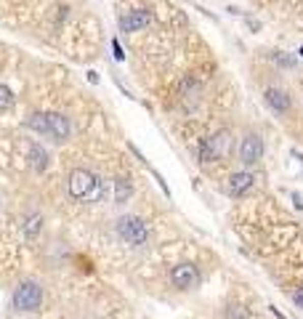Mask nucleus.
Returning a JSON list of instances; mask_svg holds the SVG:
<instances>
[{
    "instance_id": "nucleus-14",
    "label": "nucleus",
    "mask_w": 303,
    "mask_h": 319,
    "mask_svg": "<svg viewBox=\"0 0 303 319\" xmlns=\"http://www.w3.org/2000/svg\"><path fill=\"white\" fill-rule=\"evenodd\" d=\"M40 223H43V218L38 216V213H35V216H27V221H24V234L27 237H38Z\"/></svg>"
},
{
    "instance_id": "nucleus-7",
    "label": "nucleus",
    "mask_w": 303,
    "mask_h": 319,
    "mask_svg": "<svg viewBox=\"0 0 303 319\" xmlns=\"http://www.w3.org/2000/svg\"><path fill=\"white\" fill-rule=\"evenodd\" d=\"M149 21H152L149 11L136 8V11H128V14L120 19V27H123V32H138V30H144Z\"/></svg>"
},
{
    "instance_id": "nucleus-17",
    "label": "nucleus",
    "mask_w": 303,
    "mask_h": 319,
    "mask_svg": "<svg viewBox=\"0 0 303 319\" xmlns=\"http://www.w3.org/2000/svg\"><path fill=\"white\" fill-rule=\"evenodd\" d=\"M293 301H295V303L300 306V309H303V287H298V290L293 293Z\"/></svg>"
},
{
    "instance_id": "nucleus-11",
    "label": "nucleus",
    "mask_w": 303,
    "mask_h": 319,
    "mask_svg": "<svg viewBox=\"0 0 303 319\" xmlns=\"http://www.w3.org/2000/svg\"><path fill=\"white\" fill-rule=\"evenodd\" d=\"M131 194H133V184H131V179H125V176L114 179V202H117V205H125L128 199H131Z\"/></svg>"
},
{
    "instance_id": "nucleus-15",
    "label": "nucleus",
    "mask_w": 303,
    "mask_h": 319,
    "mask_svg": "<svg viewBox=\"0 0 303 319\" xmlns=\"http://www.w3.org/2000/svg\"><path fill=\"white\" fill-rule=\"evenodd\" d=\"M14 106V91H11L8 85H0V112H6Z\"/></svg>"
},
{
    "instance_id": "nucleus-19",
    "label": "nucleus",
    "mask_w": 303,
    "mask_h": 319,
    "mask_svg": "<svg viewBox=\"0 0 303 319\" xmlns=\"http://www.w3.org/2000/svg\"><path fill=\"white\" fill-rule=\"evenodd\" d=\"M300 56H303V45H300Z\"/></svg>"
},
{
    "instance_id": "nucleus-5",
    "label": "nucleus",
    "mask_w": 303,
    "mask_h": 319,
    "mask_svg": "<svg viewBox=\"0 0 303 319\" xmlns=\"http://www.w3.org/2000/svg\"><path fill=\"white\" fill-rule=\"evenodd\" d=\"M263 157V141L258 133H248L242 138V144H239V160L242 165H255V162H261Z\"/></svg>"
},
{
    "instance_id": "nucleus-6",
    "label": "nucleus",
    "mask_w": 303,
    "mask_h": 319,
    "mask_svg": "<svg viewBox=\"0 0 303 319\" xmlns=\"http://www.w3.org/2000/svg\"><path fill=\"white\" fill-rule=\"evenodd\" d=\"M170 282L178 290H192V287H197V282H200V271L192 264H178L170 271Z\"/></svg>"
},
{
    "instance_id": "nucleus-18",
    "label": "nucleus",
    "mask_w": 303,
    "mask_h": 319,
    "mask_svg": "<svg viewBox=\"0 0 303 319\" xmlns=\"http://www.w3.org/2000/svg\"><path fill=\"white\" fill-rule=\"evenodd\" d=\"M112 48H114V59H117V62H123V48H120V43H117V40L112 43Z\"/></svg>"
},
{
    "instance_id": "nucleus-16",
    "label": "nucleus",
    "mask_w": 303,
    "mask_h": 319,
    "mask_svg": "<svg viewBox=\"0 0 303 319\" xmlns=\"http://www.w3.org/2000/svg\"><path fill=\"white\" fill-rule=\"evenodd\" d=\"M274 59H277V62H279V64H285V67H293V64H295V62H293V59H290V56H282V53H279V51L274 53Z\"/></svg>"
},
{
    "instance_id": "nucleus-2",
    "label": "nucleus",
    "mask_w": 303,
    "mask_h": 319,
    "mask_svg": "<svg viewBox=\"0 0 303 319\" xmlns=\"http://www.w3.org/2000/svg\"><path fill=\"white\" fill-rule=\"evenodd\" d=\"M43 303V290L38 282H21L14 290V306L16 311H38Z\"/></svg>"
},
{
    "instance_id": "nucleus-3",
    "label": "nucleus",
    "mask_w": 303,
    "mask_h": 319,
    "mask_svg": "<svg viewBox=\"0 0 303 319\" xmlns=\"http://www.w3.org/2000/svg\"><path fill=\"white\" fill-rule=\"evenodd\" d=\"M231 147V136L229 131H218L213 136H207L200 147V162H216L218 157H224Z\"/></svg>"
},
{
    "instance_id": "nucleus-8",
    "label": "nucleus",
    "mask_w": 303,
    "mask_h": 319,
    "mask_svg": "<svg viewBox=\"0 0 303 319\" xmlns=\"http://www.w3.org/2000/svg\"><path fill=\"white\" fill-rule=\"evenodd\" d=\"M253 189V173H248V170H239V173H234L229 179V184H226V192L231 194V197H245Z\"/></svg>"
},
{
    "instance_id": "nucleus-13",
    "label": "nucleus",
    "mask_w": 303,
    "mask_h": 319,
    "mask_svg": "<svg viewBox=\"0 0 303 319\" xmlns=\"http://www.w3.org/2000/svg\"><path fill=\"white\" fill-rule=\"evenodd\" d=\"M29 157H32V168L38 170V173H43L45 168H48V152H45L40 144H32Z\"/></svg>"
},
{
    "instance_id": "nucleus-9",
    "label": "nucleus",
    "mask_w": 303,
    "mask_h": 319,
    "mask_svg": "<svg viewBox=\"0 0 303 319\" xmlns=\"http://www.w3.org/2000/svg\"><path fill=\"white\" fill-rule=\"evenodd\" d=\"M69 133H72V125H69L64 114H59V112L48 114V136H53L56 141H67Z\"/></svg>"
},
{
    "instance_id": "nucleus-4",
    "label": "nucleus",
    "mask_w": 303,
    "mask_h": 319,
    "mask_svg": "<svg viewBox=\"0 0 303 319\" xmlns=\"http://www.w3.org/2000/svg\"><path fill=\"white\" fill-rule=\"evenodd\" d=\"M117 234L128 245H144L146 242V226L138 216H123L117 218Z\"/></svg>"
},
{
    "instance_id": "nucleus-12",
    "label": "nucleus",
    "mask_w": 303,
    "mask_h": 319,
    "mask_svg": "<svg viewBox=\"0 0 303 319\" xmlns=\"http://www.w3.org/2000/svg\"><path fill=\"white\" fill-rule=\"evenodd\" d=\"M24 125L29 128V131H35V133L48 136V114H43V112H32L24 120Z\"/></svg>"
},
{
    "instance_id": "nucleus-1",
    "label": "nucleus",
    "mask_w": 303,
    "mask_h": 319,
    "mask_svg": "<svg viewBox=\"0 0 303 319\" xmlns=\"http://www.w3.org/2000/svg\"><path fill=\"white\" fill-rule=\"evenodd\" d=\"M67 192L72 199H99L101 197V181H99V176H93L90 170L75 168L69 173Z\"/></svg>"
},
{
    "instance_id": "nucleus-10",
    "label": "nucleus",
    "mask_w": 303,
    "mask_h": 319,
    "mask_svg": "<svg viewBox=\"0 0 303 319\" xmlns=\"http://www.w3.org/2000/svg\"><path fill=\"white\" fill-rule=\"evenodd\" d=\"M263 99H266V104H269L277 114H285V112L290 109V96H287L282 88H266Z\"/></svg>"
}]
</instances>
